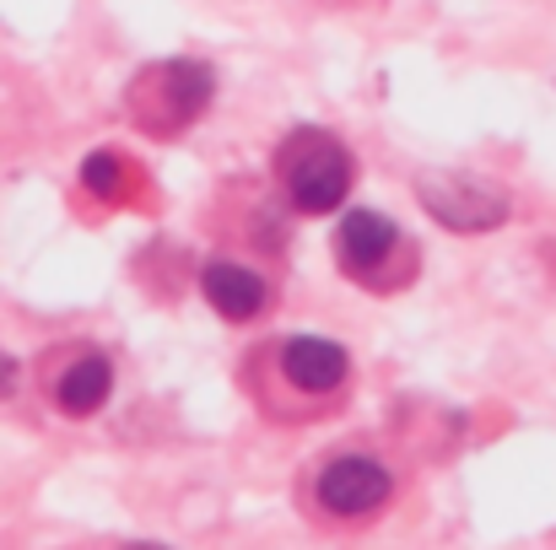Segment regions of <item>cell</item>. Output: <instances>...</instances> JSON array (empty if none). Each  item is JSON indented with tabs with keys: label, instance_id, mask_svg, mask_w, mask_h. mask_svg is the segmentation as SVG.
<instances>
[{
	"label": "cell",
	"instance_id": "obj_1",
	"mask_svg": "<svg viewBox=\"0 0 556 550\" xmlns=\"http://www.w3.org/2000/svg\"><path fill=\"white\" fill-rule=\"evenodd\" d=\"M276 163H281V179H287V194H292L298 210L319 216V210L346 205L357 168H352V152H346L336 136H325V130H298V136H287V146H281Z\"/></svg>",
	"mask_w": 556,
	"mask_h": 550
},
{
	"label": "cell",
	"instance_id": "obj_9",
	"mask_svg": "<svg viewBox=\"0 0 556 550\" xmlns=\"http://www.w3.org/2000/svg\"><path fill=\"white\" fill-rule=\"evenodd\" d=\"M114 168H119L114 157H87V168H81V179L92 183V189H109V183H114Z\"/></svg>",
	"mask_w": 556,
	"mask_h": 550
},
{
	"label": "cell",
	"instance_id": "obj_8",
	"mask_svg": "<svg viewBox=\"0 0 556 550\" xmlns=\"http://www.w3.org/2000/svg\"><path fill=\"white\" fill-rule=\"evenodd\" d=\"M109 388H114V367L103 357H81V362L65 367V378L54 383V399H60L65 415H92L109 399Z\"/></svg>",
	"mask_w": 556,
	"mask_h": 550
},
{
	"label": "cell",
	"instance_id": "obj_5",
	"mask_svg": "<svg viewBox=\"0 0 556 550\" xmlns=\"http://www.w3.org/2000/svg\"><path fill=\"white\" fill-rule=\"evenodd\" d=\"M281 372H287V383H298V388H308V394H330V388L346 383L352 357H346L336 341L298 335V341H287V351H281Z\"/></svg>",
	"mask_w": 556,
	"mask_h": 550
},
{
	"label": "cell",
	"instance_id": "obj_2",
	"mask_svg": "<svg viewBox=\"0 0 556 550\" xmlns=\"http://www.w3.org/2000/svg\"><path fill=\"white\" fill-rule=\"evenodd\" d=\"M205 98H211V71L194 65V60L152 65V71H141L136 87H130V108L141 114V125H147L152 136H168V130L189 125V119L205 108Z\"/></svg>",
	"mask_w": 556,
	"mask_h": 550
},
{
	"label": "cell",
	"instance_id": "obj_4",
	"mask_svg": "<svg viewBox=\"0 0 556 550\" xmlns=\"http://www.w3.org/2000/svg\"><path fill=\"white\" fill-rule=\"evenodd\" d=\"M389 491H394L389 470H383L378 459H368V453L330 459L325 475H319V502H325L330 513H341V519H363L372 508H383Z\"/></svg>",
	"mask_w": 556,
	"mask_h": 550
},
{
	"label": "cell",
	"instance_id": "obj_3",
	"mask_svg": "<svg viewBox=\"0 0 556 550\" xmlns=\"http://www.w3.org/2000/svg\"><path fill=\"white\" fill-rule=\"evenodd\" d=\"M416 194H421L427 216L448 232H492L508 221V194L470 179V174H421Z\"/></svg>",
	"mask_w": 556,
	"mask_h": 550
},
{
	"label": "cell",
	"instance_id": "obj_6",
	"mask_svg": "<svg viewBox=\"0 0 556 550\" xmlns=\"http://www.w3.org/2000/svg\"><path fill=\"white\" fill-rule=\"evenodd\" d=\"M394 248H400V232H394L389 216H378V210H346V221L336 232V254H341V265L352 276H372V265L389 259Z\"/></svg>",
	"mask_w": 556,
	"mask_h": 550
},
{
	"label": "cell",
	"instance_id": "obj_7",
	"mask_svg": "<svg viewBox=\"0 0 556 550\" xmlns=\"http://www.w3.org/2000/svg\"><path fill=\"white\" fill-rule=\"evenodd\" d=\"M200 286H205V297H211V308L222 314V319H232V324H243V319H254L260 308H265V281L254 276V270H243V265H211L205 276H200Z\"/></svg>",
	"mask_w": 556,
	"mask_h": 550
}]
</instances>
